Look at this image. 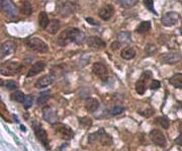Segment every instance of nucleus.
Segmentation results:
<instances>
[{
  "label": "nucleus",
  "instance_id": "nucleus-1",
  "mask_svg": "<svg viewBox=\"0 0 182 151\" xmlns=\"http://www.w3.org/2000/svg\"><path fill=\"white\" fill-rule=\"evenodd\" d=\"M84 40H85V34L78 29L70 27V29L64 30L60 34L58 38V44L62 47H65L71 42H75L76 44L80 45L83 43Z\"/></svg>",
  "mask_w": 182,
  "mask_h": 151
},
{
  "label": "nucleus",
  "instance_id": "nucleus-2",
  "mask_svg": "<svg viewBox=\"0 0 182 151\" xmlns=\"http://www.w3.org/2000/svg\"><path fill=\"white\" fill-rule=\"evenodd\" d=\"M22 69V65L18 62L6 61L0 65V74L3 76H13L16 75Z\"/></svg>",
  "mask_w": 182,
  "mask_h": 151
},
{
  "label": "nucleus",
  "instance_id": "nucleus-3",
  "mask_svg": "<svg viewBox=\"0 0 182 151\" xmlns=\"http://www.w3.org/2000/svg\"><path fill=\"white\" fill-rule=\"evenodd\" d=\"M76 3L73 0H60L57 3L58 11L63 17L71 15L76 10Z\"/></svg>",
  "mask_w": 182,
  "mask_h": 151
},
{
  "label": "nucleus",
  "instance_id": "nucleus-4",
  "mask_svg": "<svg viewBox=\"0 0 182 151\" xmlns=\"http://www.w3.org/2000/svg\"><path fill=\"white\" fill-rule=\"evenodd\" d=\"M26 45L30 50H33L34 52H38V53H46V52L49 51L48 45L43 40H41V39H38L37 37L29 38L26 41Z\"/></svg>",
  "mask_w": 182,
  "mask_h": 151
},
{
  "label": "nucleus",
  "instance_id": "nucleus-5",
  "mask_svg": "<svg viewBox=\"0 0 182 151\" xmlns=\"http://www.w3.org/2000/svg\"><path fill=\"white\" fill-rule=\"evenodd\" d=\"M89 141L90 142L97 141L103 146H110L111 144H113V138H111V137L108 135L103 129H100L99 131H97L96 133L90 134Z\"/></svg>",
  "mask_w": 182,
  "mask_h": 151
},
{
  "label": "nucleus",
  "instance_id": "nucleus-6",
  "mask_svg": "<svg viewBox=\"0 0 182 151\" xmlns=\"http://www.w3.org/2000/svg\"><path fill=\"white\" fill-rule=\"evenodd\" d=\"M150 139L157 146L160 147L166 146V137L163 134V132L158 129H154L150 132Z\"/></svg>",
  "mask_w": 182,
  "mask_h": 151
},
{
  "label": "nucleus",
  "instance_id": "nucleus-7",
  "mask_svg": "<svg viewBox=\"0 0 182 151\" xmlns=\"http://www.w3.org/2000/svg\"><path fill=\"white\" fill-rule=\"evenodd\" d=\"M0 6H1L3 11L10 17H14L17 15V13H18V9H17V7L14 5V3L12 1H10V0H2Z\"/></svg>",
  "mask_w": 182,
  "mask_h": 151
},
{
  "label": "nucleus",
  "instance_id": "nucleus-8",
  "mask_svg": "<svg viewBox=\"0 0 182 151\" xmlns=\"http://www.w3.org/2000/svg\"><path fill=\"white\" fill-rule=\"evenodd\" d=\"M92 71L97 77H99L101 80L105 81L108 77V70L105 65H103L102 63H94L92 66Z\"/></svg>",
  "mask_w": 182,
  "mask_h": 151
},
{
  "label": "nucleus",
  "instance_id": "nucleus-9",
  "mask_svg": "<svg viewBox=\"0 0 182 151\" xmlns=\"http://www.w3.org/2000/svg\"><path fill=\"white\" fill-rule=\"evenodd\" d=\"M55 131L57 134H59L63 139L65 140H70L73 138V131L70 129L68 126L64 124H59L55 126Z\"/></svg>",
  "mask_w": 182,
  "mask_h": 151
},
{
  "label": "nucleus",
  "instance_id": "nucleus-10",
  "mask_svg": "<svg viewBox=\"0 0 182 151\" xmlns=\"http://www.w3.org/2000/svg\"><path fill=\"white\" fill-rule=\"evenodd\" d=\"M179 19H180V16L177 12L169 11L162 17V23L165 27H172L179 22Z\"/></svg>",
  "mask_w": 182,
  "mask_h": 151
},
{
  "label": "nucleus",
  "instance_id": "nucleus-11",
  "mask_svg": "<svg viewBox=\"0 0 182 151\" xmlns=\"http://www.w3.org/2000/svg\"><path fill=\"white\" fill-rule=\"evenodd\" d=\"M43 118L46 122L50 123V124H54L58 120V115L53 108L46 107L43 110Z\"/></svg>",
  "mask_w": 182,
  "mask_h": 151
},
{
  "label": "nucleus",
  "instance_id": "nucleus-12",
  "mask_svg": "<svg viewBox=\"0 0 182 151\" xmlns=\"http://www.w3.org/2000/svg\"><path fill=\"white\" fill-rule=\"evenodd\" d=\"M86 42H87V45H88L90 48L94 49V50H101V49L105 48V46H106L105 42L98 37H90L87 39Z\"/></svg>",
  "mask_w": 182,
  "mask_h": 151
},
{
  "label": "nucleus",
  "instance_id": "nucleus-13",
  "mask_svg": "<svg viewBox=\"0 0 182 151\" xmlns=\"http://www.w3.org/2000/svg\"><path fill=\"white\" fill-rule=\"evenodd\" d=\"M34 132H36L37 138L40 140L46 148H49V139H48L47 132H46L43 128H41L40 126H36L34 124Z\"/></svg>",
  "mask_w": 182,
  "mask_h": 151
},
{
  "label": "nucleus",
  "instance_id": "nucleus-14",
  "mask_svg": "<svg viewBox=\"0 0 182 151\" xmlns=\"http://www.w3.org/2000/svg\"><path fill=\"white\" fill-rule=\"evenodd\" d=\"M16 49V45L13 41H6L4 42L1 47H0V51H1V54L3 56H8L14 53Z\"/></svg>",
  "mask_w": 182,
  "mask_h": 151
},
{
  "label": "nucleus",
  "instance_id": "nucleus-15",
  "mask_svg": "<svg viewBox=\"0 0 182 151\" xmlns=\"http://www.w3.org/2000/svg\"><path fill=\"white\" fill-rule=\"evenodd\" d=\"M181 55L177 52H169L162 56V60L163 62L167 63V64H176L180 61Z\"/></svg>",
  "mask_w": 182,
  "mask_h": 151
},
{
  "label": "nucleus",
  "instance_id": "nucleus-16",
  "mask_svg": "<svg viewBox=\"0 0 182 151\" xmlns=\"http://www.w3.org/2000/svg\"><path fill=\"white\" fill-rule=\"evenodd\" d=\"M53 81H54V77L52 75H44L43 77H41V78H38L37 80L36 83H34V86L40 89L46 88L49 85H51Z\"/></svg>",
  "mask_w": 182,
  "mask_h": 151
},
{
  "label": "nucleus",
  "instance_id": "nucleus-17",
  "mask_svg": "<svg viewBox=\"0 0 182 151\" xmlns=\"http://www.w3.org/2000/svg\"><path fill=\"white\" fill-rule=\"evenodd\" d=\"M84 107H85L86 111H88L89 113H94V112H96L97 110H98L99 101L94 97H88L85 100Z\"/></svg>",
  "mask_w": 182,
  "mask_h": 151
},
{
  "label": "nucleus",
  "instance_id": "nucleus-18",
  "mask_svg": "<svg viewBox=\"0 0 182 151\" xmlns=\"http://www.w3.org/2000/svg\"><path fill=\"white\" fill-rule=\"evenodd\" d=\"M46 67V62L44 61H38L37 63H34V64L31 66L30 69L29 70V72H27L26 76L27 77H33L34 75L38 74V73H41Z\"/></svg>",
  "mask_w": 182,
  "mask_h": 151
},
{
  "label": "nucleus",
  "instance_id": "nucleus-19",
  "mask_svg": "<svg viewBox=\"0 0 182 151\" xmlns=\"http://www.w3.org/2000/svg\"><path fill=\"white\" fill-rule=\"evenodd\" d=\"M114 11L113 9V6L110 5V4H107V5H104L102 6L99 10H98V15L99 17H101L102 19L104 20H107L109 19L111 15H113V13Z\"/></svg>",
  "mask_w": 182,
  "mask_h": 151
},
{
  "label": "nucleus",
  "instance_id": "nucleus-20",
  "mask_svg": "<svg viewBox=\"0 0 182 151\" xmlns=\"http://www.w3.org/2000/svg\"><path fill=\"white\" fill-rule=\"evenodd\" d=\"M19 11H20V13H22V14L29 16V15L31 14V13H33V6H31V4H30L29 1H26V0H23V1L20 2Z\"/></svg>",
  "mask_w": 182,
  "mask_h": 151
},
{
  "label": "nucleus",
  "instance_id": "nucleus-21",
  "mask_svg": "<svg viewBox=\"0 0 182 151\" xmlns=\"http://www.w3.org/2000/svg\"><path fill=\"white\" fill-rule=\"evenodd\" d=\"M136 50L133 47H125L124 50L121 51V58L125 60H132L136 57Z\"/></svg>",
  "mask_w": 182,
  "mask_h": 151
},
{
  "label": "nucleus",
  "instance_id": "nucleus-22",
  "mask_svg": "<svg viewBox=\"0 0 182 151\" xmlns=\"http://www.w3.org/2000/svg\"><path fill=\"white\" fill-rule=\"evenodd\" d=\"M170 84H172L176 88L182 89V74L181 73H176L169 79Z\"/></svg>",
  "mask_w": 182,
  "mask_h": 151
},
{
  "label": "nucleus",
  "instance_id": "nucleus-23",
  "mask_svg": "<svg viewBox=\"0 0 182 151\" xmlns=\"http://www.w3.org/2000/svg\"><path fill=\"white\" fill-rule=\"evenodd\" d=\"M59 27H60V22H59L58 19H52L50 20V23H49V26L46 30L50 34L55 35V34H57V31H59Z\"/></svg>",
  "mask_w": 182,
  "mask_h": 151
},
{
  "label": "nucleus",
  "instance_id": "nucleus-24",
  "mask_svg": "<svg viewBox=\"0 0 182 151\" xmlns=\"http://www.w3.org/2000/svg\"><path fill=\"white\" fill-rule=\"evenodd\" d=\"M38 23L42 29H47L49 23H50V19H49L48 14L45 11H42L38 15Z\"/></svg>",
  "mask_w": 182,
  "mask_h": 151
},
{
  "label": "nucleus",
  "instance_id": "nucleus-25",
  "mask_svg": "<svg viewBox=\"0 0 182 151\" xmlns=\"http://www.w3.org/2000/svg\"><path fill=\"white\" fill-rule=\"evenodd\" d=\"M151 29V22H142L141 23L139 24L138 27H136V31L139 34H145V33H148Z\"/></svg>",
  "mask_w": 182,
  "mask_h": 151
},
{
  "label": "nucleus",
  "instance_id": "nucleus-26",
  "mask_svg": "<svg viewBox=\"0 0 182 151\" xmlns=\"http://www.w3.org/2000/svg\"><path fill=\"white\" fill-rule=\"evenodd\" d=\"M10 98H11L12 100L16 101V103L23 104L26 96H24V93L22 91H15V92H13L11 96H10Z\"/></svg>",
  "mask_w": 182,
  "mask_h": 151
},
{
  "label": "nucleus",
  "instance_id": "nucleus-27",
  "mask_svg": "<svg viewBox=\"0 0 182 151\" xmlns=\"http://www.w3.org/2000/svg\"><path fill=\"white\" fill-rule=\"evenodd\" d=\"M117 2L124 8H131L138 3V0H117Z\"/></svg>",
  "mask_w": 182,
  "mask_h": 151
},
{
  "label": "nucleus",
  "instance_id": "nucleus-28",
  "mask_svg": "<svg viewBox=\"0 0 182 151\" xmlns=\"http://www.w3.org/2000/svg\"><path fill=\"white\" fill-rule=\"evenodd\" d=\"M49 98H50V91H44V92L40 93V96H38L37 100L38 104H40V106L45 104L49 100Z\"/></svg>",
  "mask_w": 182,
  "mask_h": 151
},
{
  "label": "nucleus",
  "instance_id": "nucleus-29",
  "mask_svg": "<svg viewBox=\"0 0 182 151\" xmlns=\"http://www.w3.org/2000/svg\"><path fill=\"white\" fill-rule=\"evenodd\" d=\"M146 82L144 81V80L140 79L138 80V81L136 82V91L138 92L139 94H144L145 91H146Z\"/></svg>",
  "mask_w": 182,
  "mask_h": 151
},
{
  "label": "nucleus",
  "instance_id": "nucleus-30",
  "mask_svg": "<svg viewBox=\"0 0 182 151\" xmlns=\"http://www.w3.org/2000/svg\"><path fill=\"white\" fill-rule=\"evenodd\" d=\"M0 116L4 119L5 121L9 122V117H8V112H7V108H6L5 104L2 103L1 100H0Z\"/></svg>",
  "mask_w": 182,
  "mask_h": 151
},
{
  "label": "nucleus",
  "instance_id": "nucleus-31",
  "mask_svg": "<svg viewBox=\"0 0 182 151\" xmlns=\"http://www.w3.org/2000/svg\"><path fill=\"white\" fill-rule=\"evenodd\" d=\"M117 40L118 42H121V43H127V42L131 40V34L128 33V31H122V33L118 34Z\"/></svg>",
  "mask_w": 182,
  "mask_h": 151
},
{
  "label": "nucleus",
  "instance_id": "nucleus-32",
  "mask_svg": "<svg viewBox=\"0 0 182 151\" xmlns=\"http://www.w3.org/2000/svg\"><path fill=\"white\" fill-rule=\"evenodd\" d=\"M157 122H158V124L161 126V127H163L164 129H168V128H169V126H170V122H169V120H168L166 117L158 118Z\"/></svg>",
  "mask_w": 182,
  "mask_h": 151
},
{
  "label": "nucleus",
  "instance_id": "nucleus-33",
  "mask_svg": "<svg viewBox=\"0 0 182 151\" xmlns=\"http://www.w3.org/2000/svg\"><path fill=\"white\" fill-rule=\"evenodd\" d=\"M34 104V97L33 96H30V94H29V96H26V98H24V101H23V106H24V108H30L31 106H33Z\"/></svg>",
  "mask_w": 182,
  "mask_h": 151
},
{
  "label": "nucleus",
  "instance_id": "nucleus-34",
  "mask_svg": "<svg viewBox=\"0 0 182 151\" xmlns=\"http://www.w3.org/2000/svg\"><path fill=\"white\" fill-rule=\"evenodd\" d=\"M144 4L147 8H148V10H150V11H152L154 14H158L157 13V11L155 9H154V1L153 0H144Z\"/></svg>",
  "mask_w": 182,
  "mask_h": 151
},
{
  "label": "nucleus",
  "instance_id": "nucleus-35",
  "mask_svg": "<svg viewBox=\"0 0 182 151\" xmlns=\"http://www.w3.org/2000/svg\"><path fill=\"white\" fill-rule=\"evenodd\" d=\"M5 86L6 88L9 89V90H14L17 88V83L15 81H13V80H9V81H6L5 82Z\"/></svg>",
  "mask_w": 182,
  "mask_h": 151
},
{
  "label": "nucleus",
  "instance_id": "nucleus-36",
  "mask_svg": "<svg viewBox=\"0 0 182 151\" xmlns=\"http://www.w3.org/2000/svg\"><path fill=\"white\" fill-rule=\"evenodd\" d=\"M124 111H125L124 108H121V107H114V108H111L109 113H110L111 115H113V116H117V115L121 114Z\"/></svg>",
  "mask_w": 182,
  "mask_h": 151
},
{
  "label": "nucleus",
  "instance_id": "nucleus-37",
  "mask_svg": "<svg viewBox=\"0 0 182 151\" xmlns=\"http://www.w3.org/2000/svg\"><path fill=\"white\" fill-rule=\"evenodd\" d=\"M157 51V47L155 45H147L146 47V52L148 55H153Z\"/></svg>",
  "mask_w": 182,
  "mask_h": 151
},
{
  "label": "nucleus",
  "instance_id": "nucleus-38",
  "mask_svg": "<svg viewBox=\"0 0 182 151\" xmlns=\"http://www.w3.org/2000/svg\"><path fill=\"white\" fill-rule=\"evenodd\" d=\"M80 124L83 125L84 127H86V128H88L89 126H91V120H89L88 118H82V119H80Z\"/></svg>",
  "mask_w": 182,
  "mask_h": 151
},
{
  "label": "nucleus",
  "instance_id": "nucleus-39",
  "mask_svg": "<svg viewBox=\"0 0 182 151\" xmlns=\"http://www.w3.org/2000/svg\"><path fill=\"white\" fill-rule=\"evenodd\" d=\"M161 86V83L160 81H158V80H153L151 85H150V87H151V89L153 90H156V89H159Z\"/></svg>",
  "mask_w": 182,
  "mask_h": 151
},
{
  "label": "nucleus",
  "instance_id": "nucleus-40",
  "mask_svg": "<svg viewBox=\"0 0 182 151\" xmlns=\"http://www.w3.org/2000/svg\"><path fill=\"white\" fill-rule=\"evenodd\" d=\"M140 115L144 116V117H151L154 115V111L153 110H146L144 112H139Z\"/></svg>",
  "mask_w": 182,
  "mask_h": 151
},
{
  "label": "nucleus",
  "instance_id": "nucleus-41",
  "mask_svg": "<svg viewBox=\"0 0 182 151\" xmlns=\"http://www.w3.org/2000/svg\"><path fill=\"white\" fill-rule=\"evenodd\" d=\"M120 47H121V43H120V42H113V43L111 44V50H113V51L118 50V49H120Z\"/></svg>",
  "mask_w": 182,
  "mask_h": 151
},
{
  "label": "nucleus",
  "instance_id": "nucleus-42",
  "mask_svg": "<svg viewBox=\"0 0 182 151\" xmlns=\"http://www.w3.org/2000/svg\"><path fill=\"white\" fill-rule=\"evenodd\" d=\"M175 143H176L177 145H180V146H182V133H180L179 136H178L177 138L175 139Z\"/></svg>",
  "mask_w": 182,
  "mask_h": 151
},
{
  "label": "nucleus",
  "instance_id": "nucleus-43",
  "mask_svg": "<svg viewBox=\"0 0 182 151\" xmlns=\"http://www.w3.org/2000/svg\"><path fill=\"white\" fill-rule=\"evenodd\" d=\"M86 20H87V22H88L89 23H91V24H94V26H97V24H98V23H97V22H95V20L93 19V18H90V17H87Z\"/></svg>",
  "mask_w": 182,
  "mask_h": 151
},
{
  "label": "nucleus",
  "instance_id": "nucleus-44",
  "mask_svg": "<svg viewBox=\"0 0 182 151\" xmlns=\"http://www.w3.org/2000/svg\"><path fill=\"white\" fill-rule=\"evenodd\" d=\"M179 131L182 133V122H181L180 124H179Z\"/></svg>",
  "mask_w": 182,
  "mask_h": 151
},
{
  "label": "nucleus",
  "instance_id": "nucleus-45",
  "mask_svg": "<svg viewBox=\"0 0 182 151\" xmlns=\"http://www.w3.org/2000/svg\"><path fill=\"white\" fill-rule=\"evenodd\" d=\"M2 84H3V81H2V80H0V86H1Z\"/></svg>",
  "mask_w": 182,
  "mask_h": 151
},
{
  "label": "nucleus",
  "instance_id": "nucleus-46",
  "mask_svg": "<svg viewBox=\"0 0 182 151\" xmlns=\"http://www.w3.org/2000/svg\"><path fill=\"white\" fill-rule=\"evenodd\" d=\"M1 2H2V0H0V4H1Z\"/></svg>",
  "mask_w": 182,
  "mask_h": 151
}]
</instances>
